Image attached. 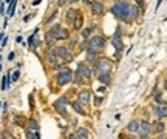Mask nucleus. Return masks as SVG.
I'll list each match as a JSON object with an SVG mask.
<instances>
[{"label":"nucleus","mask_w":167,"mask_h":139,"mask_svg":"<svg viewBox=\"0 0 167 139\" xmlns=\"http://www.w3.org/2000/svg\"><path fill=\"white\" fill-rule=\"evenodd\" d=\"M164 2V0H158V2H156V11H158V8H159V6H161V3Z\"/></svg>","instance_id":"32"},{"label":"nucleus","mask_w":167,"mask_h":139,"mask_svg":"<svg viewBox=\"0 0 167 139\" xmlns=\"http://www.w3.org/2000/svg\"><path fill=\"white\" fill-rule=\"evenodd\" d=\"M88 101H90V91L88 90H82L79 93V102L81 104H88Z\"/></svg>","instance_id":"14"},{"label":"nucleus","mask_w":167,"mask_h":139,"mask_svg":"<svg viewBox=\"0 0 167 139\" xmlns=\"http://www.w3.org/2000/svg\"><path fill=\"white\" fill-rule=\"evenodd\" d=\"M68 139H79V136H78V135H70Z\"/></svg>","instance_id":"33"},{"label":"nucleus","mask_w":167,"mask_h":139,"mask_svg":"<svg viewBox=\"0 0 167 139\" xmlns=\"http://www.w3.org/2000/svg\"><path fill=\"white\" fill-rule=\"evenodd\" d=\"M67 104H68V101H67V97H60V99L56 102V110L59 111V113L62 114V116H67Z\"/></svg>","instance_id":"9"},{"label":"nucleus","mask_w":167,"mask_h":139,"mask_svg":"<svg viewBox=\"0 0 167 139\" xmlns=\"http://www.w3.org/2000/svg\"><path fill=\"white\" fill-rule=\"evenodd\" d=\"M97 53H91V51H88L87 53V59L90 60V62H96L97 60V56H96Z\"/></svg>","instance_id":"23"},{"label":"nucleus","mask_w":167,"mask_h":139,"mask_svg":"<svg viewBox=\"0 0 167 139\" xmlns=\"http://www.w3.org/2000/svg\"><path fill=\"white\" fill-rule=\"evenodd\" d=\"M82 2L85 3V5H90V3H91V0H82Z\"/></svg>","instance_id":"36"},{"label":"nucleus","mask_w":167,"mask_h":139,"mask_svg":"<svg viewBox=\"0 0 167 139\" xmlns=\"http://www.w3.org/2000/svg\"><path fill=\"white\" fill-rule=\"evenodd\" d=\"M101 102H102V97H97V99H94V105H99Z\"/></svg>","instance_id":"31"},{"label":"nucleus","mask_w":167,"mask_h":139,"mask_svg":"<svg viewBox=\"0 0 167 139\" xmlns=\"http://www.w3.org/2000/svg\"><path fill=\"white\" fill-rule=\"evenodd\" d=\"M155 113L158 119H163V117H167V105H156L155 107Z\"/></svg>","instance_id":"12"},{"label":"nucleus","mask_w":167,"mask_h":139,"mask_svg":"<svg viewBox=\"0 0 167 139\" xmlns=\"http://www.w3.org/2000/svg\"><path fill=\"white\" fill-rule=\"evenodd\" d=\"M54 53L59 56L60 59H64V60H71L73 59V54H70V51L67 50L65 46H59V48H54Z\"/></svg>","instance_id":"7"},{"label":"nucleus","mask_w":167,"mask_h":139,"mask_svg":"<svg viewBox=\"0 0 167 139\" xmlns=\"http://www.w3.org/2000/svg\"><path fill=\"white\" fill-rule=\"evenodd\" d=\"M90 77H91V70H90L87 65H84V64H79L78 70H76V76H74V80L78 82V83H82L84 79L88 80Z\"/></svg>","instance_id":"3"},{"label":"nucleus","mask_w":167,"mask_h":139,"mask_svg":"<svg viewBox=\"0 0 167 139\" xmlns=\"http://www.w3.org/2000/svg\"><path fill=\"white\" fill-rule=\"evenodd\" d=\"M14 11H16V0H12V2L9 3V8H8V16L9 17L14 14Z\"/></svg>","instance_id":"22"},{"label":"nucleus","mask_w":167,"mask_h":139,"mask_svg":"<svg viewBox=\"0 0 167 139\" xmlns=\"http://www.w3.org/2000/svg\"><path fill=\"white\" fill-rule=\"evenodd\" d=\"M111 43L116 48V51H121L122 50V39H121V28H118L116 33L113 34V39H111Z\"/></svg>","instance_id":"8"},{"label":"nucleus","mask_w":167,"mask_h":139,"mask_svg":"<svg viewBox=\"0 0 167 139\" xmlns=\"http://www.w3.org/2000/svg\"><path fill=\"white\" fill-rule=\"evenodd\" d=\"M139 131H141V133L150 135L152 131H153V125L149 121H142V122H139Z\"/></svg>","instance_id":"11"},{"label":"nucleus","mask_w":167,"mask_h":139,"mask_svg":"<svg viewBox=\"0 0 167 139\" xmlns=\"http://www.w3.org/2000/svg\"><path fill=\"white\" fill-rule=\"evenodd\" d=\"M127 130L130 131V133H138V131H139V122H138V121H131V122H129Z\"/></svg>","instance_id":"17"},{"label":"nucleus","mask_w":167,"mask_h":139,"mask_svg":"<svg viewBox=\"0 0 167 139\" xmlns=\"http://www.w3.org/2000/svg\"><path fill=\"white\" fill-rule=\"evenodd\" d=\"M78 136H79V139H88L87 130H85V128H79V130H78Z\"/></svg>","instance_id":"21"},{"label":"nucleus","mask_w":167,"mask_h":139,"mask_svg":"<svg viewBox=\"0 0 167 139\" xmlns=\"http://www.w3.org/2000/svg\"><path fill=\"white\" fill-rule=\"evenodd\" d=\"M90 34H91V28H85V30L82 31V37L87 39V37H90Z\"/></svg>","instance_id":"26"},{"label":"nucleus","mask_w":167,"mask_h":139,"mask_svg":"<svg viewBox=\"0 0 167 139\" xmlns=\"http://www.w3.org/2000/svg\"><path fill=\"white\" fill-rule=\"evenodd\" d=\"M164 87H166V91H167V82H166V85H164Z\"/></svg>","instance_id":"38"},{"label":"nucleus","mask_w":167,"mask_h":139,"mask_svg":"<svg viewBox=\"0 0 167 139\" xmlns=\"http://www.w3.org/2000/svg\"><path fill=\"white\" fill-rule=\"evenodd\" d=\"M104 11H105V6H104L102 2H93L91 3V12L94 16H101V14H104Z\"/></svg>","instance_id":"10"},{"label":"nucleus","mask_w":167,"mask_h":139,"mask_svg":"<svg viewBox=\"0 0 167 139\" xmlns=\"http://www.w3.org/2000/svg\"><path fill=\"white\" fill-rule=\"evenodd\" d=\"M65 2H67V0H59V6H64Z\"/></svg>","instance_id":"35"},{"label":"nucleus","mask_w":167,"mask_h":139,"mask_svg":"<svg viewBox=\"0 0 167 139\" xmlns=\"http://www.w3.org/2000/svg\"><path fill=\"white\" fill-rule=\"evenodd\" d=\"M54 40H56V39H54V37L51 36V34H48V36L45 37V42H46V43H48V45H50V46H53V45H54V43H53V42H54Z\"/></svg>","instance_id":"25"},{"label":"nucleus","mask_w":167,"mask_h":139,"mask_svg":"<svg viewBox=\"0 0 167 139\" xmlns=\"http://www.w3.org/2000/svg\"><path fill=\"white\" fill-rule=\"evenodd\" d=\"M9 74L8 76H5V77H3V82H2V90H6V88H8V82H9Z\"/></svg>","instance_id":"24"},{"label":"nucleus","mask_w":167,"mask_h":139,"mask_svg":"<svg viewBox=\"0 0 167 139\" xmlns=\"http://www.w3.org/2000/svg\"><path fill=\"white\" fill-rule=\"evenodd\" d=\"M30 130H31V131H36V130H37V124L31 121V122H30Z\"/></svg>","instance_id":"27"},{"label":"nucleus","mask_w":167,"mask_h":139,"mask_svg":"<svg viewBox=\"0 0 167 139\" xmlns=\"http://www.w3.org/2000/svg\"><path fill=\"white\" fill-rule=\"evenodd\" d=\"M6 2H8V3H9V2H12V0H6Z\"/></svg>","instance_id":"39"},{"label":"nucleus","mask_w":167,"mask_h":139,"mask_svg":"<svg viewBox=\"0 0 167 139\" xmlns=\"http://www.w3.org/2000/svg\"><path fill=\"white\" fill-rule=\"evenodd\" d=\"M97 77H99V82H102L104 85H108V83L111 82L110 73H101V74H97Z\"/></svg>","instance_id":"15"},{"label":"nucleus","mask_w":167,"mask_h":139,"mask_svg":"<svg viewBox=\"0 0 167 139\" xmlns=\"http://www.w3.org/2000/svg\"><path fill=\"white\" fill-rule=\"evenodd\" d=\"M82 22H84V19H82V16H76V19H74V22H73V26H74V30H81V26H82Z\"/></svg>","instance_id":"19"},{"label":"nucleus","mask_w":167,"mask_h":139,"mask_svg":"<svg viewBox=\"0 0 167 139\" xmlns=\"http://www.w3.org/2000/svg\"><path fill=\"white\" fill-rule=\"evenodd\" d=\"M104 48H105V39H104L102 36H93L91 39L88 40V51L91 53H99L102 51Z\"/></svg>","instance_id":"2"},{"label":"nucleus","mask_w":167,"mask_h":139,"mask_svg":"<svg viewBox=\"0 0 167 139\" xmlns=\"http://www.w3.org/2000/svg\"><path fill=\"white\" fill-rule=\"evenodd\" d=\"M19 76H20V71L17 70V71H14V73H12V77H11V79H12V80H17V79H19Z\"/></svg>","instance_id":"28"},{"label":"nucleus","mask_w":167,"mask_h":139,"mask_svg":"<svg viewBox=\"0 0 167 139\" xmlns=\"http://www.w3.org/2000/svg\"><path fill=\"white\" fill-rule=\"evenodd\" d=\"M46 57H48V60H50V64H53V65H57L59 64V59H60L54 51H50V53L46 54Z\"/></svg>","instance_id":"16"},{"label":"nucleus","mask_w":167,"mask_h":139,"mask_svg":"<svg viewBox=\"0 0 167 139\" xmlns=\"http://www.w3.org/2000/svg\"><path fill=\"white\" fill-rule=\"evenodd\" d=\"M81 105H82V104H81L79 101H78V102H73V104H71V107H73V110L76 111V113H79V114H82V116H84V114H85V110H84V108H82Z\"/></svg>","instance_id":"18"},{"label":"nucleus","mask_w":167,"mask_h":139,"mask_svg":"<svg viewBox=\"0 0 167 139\" xmlns=\"http://www.w3.org/2000/svg\"><path fill=\"white\" fill-rule=\"evenodd\" d=\"M141 133V131H139ZM141 139H150V135H147V133H141Z\"/></svg>","instance_id":"29"},{"label":"nucleus","mask_w":167,"mask_h":139,"mask_svg":"<svg viewBox=\"0 0 167 139\" xmlns=\"http://www.w3.org/2000/svg\"><path fill=\"white\" fill-rule=\"evenodd\" d=\"M164 130H166V125H164V122H161V119L156 121L155 124H153V131H155L156 135L164 133Z\"/></svg>","instance_id":"13"},{"label":"nucleus","mask_w":167,"mask_h":139,"mask_svg":"<svg viewBox=\"0 0 167 139\" xmlns=\"http://www.w3.org/2000/svg\"><path fill=\"white\" fill-rule=\"evenodd\" d=\"M0 70H2V65H0Z\"/></svg>","instance_id":"40"},{"label":"nucleus","mask_w":167,"mask_h":139,"mask_svg":"<svg viewBox=\"0 0 167 139\" xmlns=\"http://www.w3.org/2000/svg\"><path fill=\"white\" fill-rule=\"evenodd\" d=\"M50 34H51V36H53L56 40H64V39H68V36H70L68 30L62 28L59 23H56V25H53V26H51Z\"/></svg>","instance_id":"5"},{"label":"nucleus","mask_w":167,"mask_h":139,"mask_svg":"<svg viewBox=\"0 0 167 139\" xmlns=\"http://www.w3.org/2000/svg\"><path fill=\"white\" fill-rule=\"evenodd\" d=\"M111 70V62L108 59H97L93 65V71L96 74H101V73H108Z\"/></svg>","instance_id":"4"},{"label":"nucleus","mask_w":167,"mask_h":139,"mask_svg":"<svg viewBox=\"0 0 167 139\" xmlns=\"http://www.w3.org/2000/svg\"><path fill=\"white\" fill-rule=\"evenodd\" d=\"M16 42H17V43H20V42H22V37H20V36H17V39H16Z\"/></svg>","instance_id":"37"},{"label":"nucleus","mask_w":167,"mask_h":139,"mask_svg":"<svg viewBox=\"0 0 167 139\" xmlns=\"http://www.w3.org/2000/svg\"><path fill=\"white\" fill-rule=\"evenodd\" d=\"M76 16H78V12H76L74 9H68L67 11V20H68V22H74Z\"/></svg>","instance_id":"20"},{"label":"nucleus","mask_w":167,"mask_h":139,"mask_svg":"<svg viewBox=\"0 0 167 139\" xmlns=\"http://www.w3.org/2000/svg\"><path fill=\"white\" fill-rule=\"evenodd\" d=\"M111 12L116 19L122 20V22H130L133 20L131 16V3L125 2V0H118V2L111 6Z\"/></svg>","instance_id":"1"},{"label":"nucleus","mask_w":167,"mask_h":139,"mask_svg":"<svg viewBox=\"0 0 167 139\" xmlns=\"http://www.w3.org/2000/svg\"><path fill=\"white\" fill-rule=\"evenodd\" d=\"M71 80H73L71 71H70L67 67H64V70L57 74V83H59V85H67V83H70Z\"/></svg>","instance_id":"6"},{"label":"nucleus","mask_w":167,"mask_h":139,"mask_svg":"<svg viewBox=\"0 0 167 139\" xmlns=\"http://www.w3.org/2000/svg\"><path fill=\"white\" fill-rule=\"evenodd\" d=\"M136 3H138L139 8H144V2H142V0H136Z\"/></svg>","instance_id":"30"},{"label":"nucleus","mask_w":167,"mask_h":139,"mask_svg":"<svg viewBox=\"0 0 167 139\" xmlns=\"http://www.w3.org/2000/svg\"><path fill=\"white\" fill-rule=\"evenodd\" d=\"M14 56H16V54H14V53H9V56H8V59H9V60H12V59H14Z\"/></svg>","instance_id":"34"}]
</instances>
